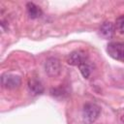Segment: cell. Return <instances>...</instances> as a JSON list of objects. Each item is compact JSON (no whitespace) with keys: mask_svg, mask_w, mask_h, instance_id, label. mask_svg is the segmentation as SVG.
Returning <instances> with one entry per match:
<instances>
[{"mask_svg":"<svg viewBox=\"0 0 124 124\" xmlns=\"http://www.w3.org/2000/svg\"><path fill=\"white\" fill-rule=\"evenodd\" d=\"M115 28L121 33L124 34V16H120L115 20Z\"/></svg>","mask_w":124,"mask_h":124,"instance_id":"30bf717a","label":"cell"},{"mask_svg":"<svg viewBox=\"0 0 124 124\" xmlns=\"http://www.w3.org/2000/svg\"><path fill=\"white\" fill-rule=\"evenodd\" d=\"M101 113V108L94 103H86L82 108V120L85 124L94 123Z\"/></svg>","mask_w":124,"mask_h":124,"instance_id":"6da1fadb","label":"cell"},{"mask_svg":"<svg viewBox=\"0 0 124 124\" xmlns=\"http://www.w3.org/2000/svg\"><path fill=\"white\" fill-rule=\"evenodd\" d=\"M78 69H79V71H80V73H81V75L84 78H88L90 77V75H91V66L88 63V61L79 65Z\"/></svg>","mask_w":124,"mask_h":124,"instance_id":"9c48e42d","label":"cell"},{"mask_svg":"<svg viewBox=\"0 0 124 124\" xmlns=\"http://www.w3.org/2000/svg\"><path fill=\"white\" fill-rule=\"evenodd\" d=\"M29 89L34 94H42L44 92V86L42 82L36 78H30L28 81Z\"/></svg>","mask_w":124,"mask_h":124,"instance_id":"ba28073f","label":"cell"},{"mask_svg":"<svg viewBox=\"0 0 124 124\" xmlns=\"http://www.w3.org/2000/svg\"><path fill=\"white\" fill-rule=\"evenodd\" d=\"M115 34V24L110 21H105L101 24L99 28V35L103 39H111Z\"/></svg>","mask_w":124,"mask_h":124,"instance_id":"8992f818","label":"cell"},{"mask_svg":"<svg viewBox=\"0 0 124 124\" xmlns=\"http://www.w3.org/2000/svg\"><path fill=\"white\" fill-rule=\"evenodd\" d=\"M86 61H88L87 54L85 53V51H83L81 49H78V50L71 52L67 58L68 64H70L72 66H78V67Z\"/></svg>","mask_w":124,"mask_h":124,"instance_id":"5b68a950","label":"cell"},{"mask_svg":"<svg viewBox=\"0 0 124 124\" xmlns=\"http://www.w3.org/2000/svg\"><path fill=\"white\" fill-rule=\"evenodd\" d=\"M26 10H27V15L30 18L35 19L38 18L42 16V10L39 6H37L36 4L29 2L26 4Z\"/></svg>","mask_w":124,"mask_h":124,"instance_id":"52a82bcc","label":"cell"},{"mask_svg":"<svg viewBox=\"0 0 124 124\" xmlns=\"http://www.w3.org/2000/svg\"><path fill=\"white\" fill-rule=\"evenodd\" d=\"M45 70L49 77H57L61 72L60 61L55 57L47 58L45 63Z\"/></svg>","mask_w":124,"mask_h":124,"instance_id":"277c9868","label":"cell"},{"mask_svg":"<svg viewBox=\"0 0 124 124\" xmlns=\"http://www.w3.org/2000/svg\"><path fill=\"white\" fill-rule=\"evenodd\" d=\"M1 84L6 89H16L21 84V78L17 75L6 73L1 77Z\"/></svg>","mask_w":124,"mask_h":124,"instance_id":"3957f363","label":"cell"},{"mask_svg":"<svg viewBox=\"0 0 124 124\" xmlns=\"http://www.w3.org/2000/svg\"><path fill=\"white\" fill-rule=\"evenodd\" d=\"M107 52L114 60L124 62V44L119 42H110L107 46Z\"/></svg>","mask_w":124,"mask_h":124,"instance_id":"7a4b0ae2","label":"cell"},{"mask_svg":"<svg viewBox=\"0 0 124 124\" xmlns=\"http://www.w3.org/2000/svg\"><path fill=\"white\" fill-rule=\"evenodd\" d=\"M122 121H123V122H124V115H123V116H122Z\"/></svg>","mask_w":124,"mask_h":124,"instance_id":"8fae6325","label":"cell"}]
</instances>
